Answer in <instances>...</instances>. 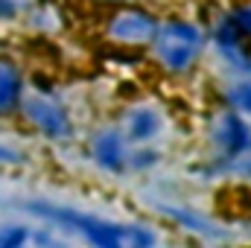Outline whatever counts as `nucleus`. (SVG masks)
<instances>
[{
    "label": "nucleus",
    "instance_id": "nucleus-1",
    "mask_svg": "<svg viewBox=\"0 0 251 248\" xmlns=\"http://www.w3.org/2000/svg\"><path fill=\"white\" fill-rule=\"evenodd\" d=\"M152 44H155L158 62L167 70L178 73V70H187L196 62V56L201 50V29L196 24H187V21H170V24L155 29Z\"/></svg>",
    "mask_w": 251,
    "mask_h": 248
},
{
    "label": "nucleus",
    "instance_id": "nucleus-11",
    "mask_svg": "<svg viewBox=\"0 0 251 248\" xmlns=\"http://www.w3.org/2000/svg\"><path fill=\"white\" fill-rule=\"evenodd\" d=\"M231 26L243 35V32H251V6H246V9H240L237 12V18L231 21Z\"/></svg>",
    "mask_w": 251,
    "mask_h": 248
},
{
    "label": "nucleus",
    "instance_id": "nucleus-10",
    "mask_svg": "<svg viewBox=\"0 0 251 248\" xmlns=\"http://www.w3.org/2000/svg\"><path fill=\"white\" fill-rule=\"evenodd\" d=\"M29 240V234L24 228H12L0 234V248H24V243Z\"/></svg>",
    "mask_w": 251,
    "mask_h": 248
},
{
    "label": "nucleus",
    "instance_id": "nucleus-5",
    "mask_svg": "<svg viewBox=\"0 0 251 248\" xmlns=\"http://www.w3.org/2000/svg\"><path fill=\"white\" fill-rule=\"evenodd\" d=\"M94 158L102 170L120 173L126 167V140L120 131H102L94 140Z\"/></svg>",
    "mask_w": 251,
    "mask_h": 248
},
{
    "label": "nucleus",
    "instance_id": "nucleus-2",
    "mask_svg": "<svg viewBox=\"0 0 251 248\" xmlns=\"http://www.w3.org/2000/svg\"><path fill=\"white\" fill-rule=\"evenodd\" d=\"M35 213L41 216H50V219H59L64 225L82 231L97 248H128V228L120 225H111V222H100L88 213H76V210H62V207H35Z\"/></svg>",
    "mask_w": 251,
    "mask_h": 248
},
{
    "label": "nucleus",
    "instance_id": "nucleus-3",
    "mask_svg": "<svg viewBox=\"0 0 251 248\" xmlns=\"http://www.w3.org/2000/svg\"><path fill=\"white\" fill-rule=\"evenodd\" d=\"M24 111L29 117V123L35 125L41 134L53 137V140H62L70 134V117L56 99H47V97H29L24 102Z\"/></svg>",
    "mask_w": 251,
    "mask_h": 248
},
{
    "label": "nucleus",
    "instance_id": "nucleus-7",
    "mask_svg": "<svg viewBox=\"0 0 251 248\" xmlns=\"http://www.w3.org/2000/svg\"><path fill=\"white\" fill-rule=\"evenodd\" d=\"M161 128V117L152 108H134L126 120V137L128 140H149Z\"/></svg>",
    "mask_w": 251,
    "mask_h": 248
},
{
    "label": "nucleus",
    "instance_id": "nucleus-6",
    "mask_svg": "<svg viewBox=\"0 0 251 248\" xmlns=\"http://www.w3.org/2000/svg\"><path fill=\"white\" fill-rule=\"evenodd\" d=\"M219 143L228 155H240L246 146L251 143V134H249V125L240 114H225L222 123H219Z\"/></svg>",
    "mask_w": 251,
    "mask_h": 248
},
{
    "label": "nucleus",
    "instance_id": "nucleus-4",
    "mask_svg": "<svg viewBox=\"0 0 251 248\" xmlns=\"http://www.w3.org/2000/svg\"><path fill=\"white\" fill-rule=\"evenodd\" d=\"M155 29L158 24L152 21V15L140 9H120L108 21V35L120 44H149Z\"/></svg>",
    "mask_w": 251,
    "mask_h": 248
},
{
    "label": "nucleus",
    "instance_id": "nucleus-8",
    "mask_svg": "<svg viewBox=\"0 0 251 248\" xmlns=\"http://www.w3.org/2000/svg\"><path fill=\"white\" fill-rule=\"evenodd\" d=\"M21 99V73L6 59H0V111L15 108Z\"/></svg>",
    "mask_w": 251,
    "mask_h": 248
},
{
    "label": "nucleus",
    "instance_id": "nucleus-9",
    "mask_svg": "<svg viewBox=\"0 0 251 248\" xmlns=\"http://www.w3.org/2000/svg\"><path fill=\"white\" fill-rule=\"evenodd\" d=\"M228 99H231V105H234L237 111L251 114V79L240 82V85H234V88H231V94H228Z\"/></svg>",
    "mask_w": 251,
    "mask_h": 248
}]
</instances>
